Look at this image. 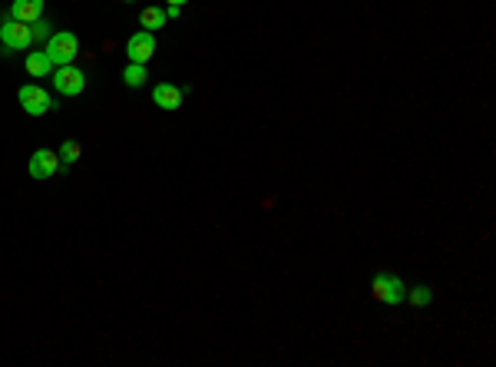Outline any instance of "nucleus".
<instances>
[{
	"label": "nucleus",
	"mask_w": 496,
	"mask_h": 367,
	"mask_svg": "<svg viewBox=\"0 0 496 367\" xmlns=\"http://www.w3.org/2000/svg\"><path fill=\"white\" fill-rule=\"evenodd\" d=\"M146 80H149V76H146V63H129L126 70H123V83H126V87H142V83H146Z\"/></svg>",
	"instance_id": "nucleus-12"
},
{
	"label": "nucleus",
	"mask_w": 496,
	"mask_h": 367,
	"mask_svg": "<svg viewBox=\"0 0 496 367\" xmlns=\"http://www.w3.org/2000/svg\"><path fill=\"white\" fill-rule=\"evenodd\" d=\"M0 43L7 50H27L33 43V33H30V24H20V20H7L0 24Z\"/></svg>",
	"instance_id": "nucleus-3"
},
{
	"label": "nucleus",
	"mask_w": 496,
	"mask_h": 367,
	"mask_svg": "<svg viewBox=\"0 0 496 367\" xmlns=\"http://www.w3.org/2000/svg\"><path fill=\"white\" fill-rule=\"evenodd\" d=\"M27 70L33 76H50L53 73V60L47 53H27Z\"/></svg>",
	"instance_id": "nucleus-9"
},
{
	"label": "nucleus",
	"mask_w": 496,
	"mask_h": 367,
	"mask_svg": "<svg viewBox=\"0 0 496 367\" xmlns=\"http://www.w3.org/2000/svg\"><path fill=\"white\" fill-rule=\"evenodd\" d=\"M53 87H57V93H63V96H80L83 87H87V76H83V70L73 66V63L57 66V73H53Z\"/></svg>",
	"instance_id": "nucleus-2"
},
{
	"label": "nucleus",
	"mask_w": 496,
	"mask_h": 367,
	"mask_svg": "<svg viewBox=\"0 0 496 367\" xmlns=\"http://www.w3.org/2000/svg\"><path fill=\"white\" fill-rule=\"evenodd\" d=\"M165 3H176V7H182V3H186V0H165Z\"/></svg>",
	"instance_id": "nucleus-17"
},
{
	"label": "nucleus",
	"mask_w": 496,
	"mask_h": 367,
	"mask_svg": "<svg viewBox=\"0 0 496 367\" xmlns=\"http://www.w3.org/2000/svg\"><path fill=\"white\" fill-rule=\"evenodd\" d=\"M126 3H133V0H126Z\"/></svg>",
	"instance_id": "nucleus-18"
},
{
	"label": "nucleus",
	"mask_w": 496,
	"mask_h": 367,
	"mask_svg": "<svg viewBox=\"0 0 496 367\" xmlns=\"http://www.w3.org/2000/svg\"><path fill=\"white\" fill-rule=\"evenodd\" d=\"M126 53H129V63H149L156 53V37L149 30H140L126 40Z\"/></svg>",
	"instance_id": "nucleus-4"
},
{
	"label": "nucleus",
	"mask_w": 496,
	"mask_h": 367,
	"mask_svg": "<svg viewBox=\"0 0 496 367\" xmlns=\"http://www.w3.org/2000/svg\"><path fill=\"white\" fill-rule=\"evenodd\" d=\"M60 156L50 149H37L33 156H30V163H27V172L33 179H50L53 172H60Z\"/></svg>",
	"instance_id": "nucleus-6"
},
{
	"label": "nucleus",
	"mask_w": 496,
	"mask_h": 367,
	"mask_svg": "<svg viewBox=\"0 0 496 367\" xmlns=\"http://www.w3.org/2000/svg\"><path fill=\"white\" fill-rule=\"evenodd\" d=\"M57 156H60V163H63V165H73L80 159V142L66 140L63 146H60V152H57Z\"/></svg>",
	"instance_id": "nucleus-13"
},
{
	"label": "nucleus",
	"mask_w": 496,
	"mask_h": 367,
	"mask_svg": "<svg viewBox=\"0 0 496 367\" xmlns=\"http://www.w3.org/2000/svg\"><path fill=\"white\" fill-rule=\"evenodd\" d=\"M410 301L417 304V308H423V304H430V288H427V285H417V288H410V294H407Z\"/></svg>",
	"instance_id": "nucleus-14"
},
{
	"label": "nucleus",
	"mask_w": 496,
	"mask_h": 367,
	"mask_svg": "<svg viewBox=\"0 0 496 367\" xmlns=\"http://www.w3.org/2000/svg\"><path fill=\"white\" fill-rule=\"evenodd\" d=\"M43 53L53 60V66H66V63H73V60H77L80 43H77V37H73L70 30H57V33H50L47 50Z\"/></svg>",
	"instance_id": "nucleus-1"
},
{
	"label": "nucleus",
	"mask_w": 496,
	"mask_h": 367,
	"mask_svg": "<svg viewBox=\"0 0 496 367\" xmlns=\"http://www.w3.org/2000/svg\"><path fill=\"white\" fill-rule=\"evenodd\" d=\"M407 298V288H404V281L397 278V275H387V285H384V304H397Z\"/></svg>",
	"instance_id": "nucleus-10"
},
{
	"label": "nucleus",
	"mask_w": 496,
	"mask_h": 367,
	"mask_svg": "<svg viewBox=\"0 0 496 367\" xmlns=\"http://www.w3.org/2000/svg\"><path fill=\"white\" fill-rule=\"evenodd\" d=\"M40 17H43V0H13L10 3V20L33 24Z\"/></svg>",
	"instance_id": "nucleus-8"
},
{
	"label": "nucleus",
	"mask_w": 496,
	"mask_h": 367,
	"mask_svg": "<svg viewBox=\"0 0 496 367\" xmlns=\"http://www.w3.org/2000/svg\"><path fill=\"white\" fill-rule=\"evenodd\" d=\"M182 100H186V93L176 87V83H159V87L153 89V103L159 106V110H179L182 106Z\"/></svg>",
	"instance_id": "nucleus-7"
},
{
	"label": "nucleus",
	"mask_w": 496,
	"mask_h": 367,
	"mask_svg": "<svg viewBox=\"0 0 496 367\" xmlns=\"http://www.w3.org/2000/svg\"><path fill=\"white\" fill-rule=\"evenodd\" d=\"M30 33H33V43H37V40H50V24H47V20H33V24H30Z\"/></svg>",
	"instance_id": "nucleus-15"
},
{
	"label": "nucleus",
	"mask_w": 496,
	"mask_h": 367,
	"mask_svg": "<svg viewBox=\"0 0 496 367\" xmlns=\"http://www.w3.org/2000/svg\"><path fill=\"white\" fill-rule=\"evenodd\" d=\"M165 10H159V7H146L142 10V17H140V24H142V30H149V33H156L159 27H165Z\"/></svg>",
	"instance_id": "nucleus-11"
},
{
	"label": "nucleus",
	"mask_w": 496,
	"mask_h": 367,
	"mask_svg": "<svg viewBox=\"0 0 496 367\" xmlns=\"http://www.w3.org/2000/svg\"><path fill=\"white\" fill-rule=\"evenodd\" d=\"M17 100H20V106H24L30 116H43L53 106L50 93H47V89H40V87H33V83H30V87H20Z\"/></svg>",
	"instance_id": "nucleus-5"
},
{
	"label": "nucleus",
	"mask_w": 496,
	"mask_h": 367,
	"mask_svg": "<svg viewBox=\"0 0 496 367\" xmlns=\"http://www.w3.org/2000/svg\"><path fill=\"white\" fill-rule=\"evenodd\" d=\"M179 10H182V7H176V3H169V7H165V17H169V20H176V17H179Z\"/></svg>",
	"instance_id": "nucleus-16"
}]
</instances>
